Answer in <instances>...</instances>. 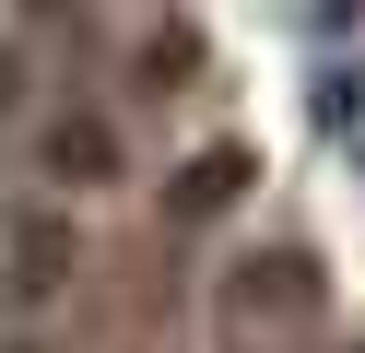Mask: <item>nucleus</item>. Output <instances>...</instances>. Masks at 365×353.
Instances as JSON below:
<instances>
[{"instance_id":"f257e3e1","label":"nucleus","mask_w":365,"mask_h":353,"mask_svg":"<svg viewBox=\"0 0 365 353\" xmlns=\"http://www.w3.org/2000/svg\"><path fill=\"white\" fill-rule=\"evenodd\" d=\"M48 177H71V188L118 177V141H106V118H59V130H48Z\"/></svg>"},{"instance_id":"f03ea898","label":"nucleus","mask_w":365,"mask_h":353,"mask_svg":"<svg viewBox=\"0 0 365 353\" xmlns=\"http://www.w3.org/2000/svg\"><path fill=\"white\" fill-rule=\"evenodd\" d=\"M236 177H247V153H236V141H212V153L177 177V212H212V200H236Z\"/></svg>"},{"instance_id":"7ed1b4c3","label":"nucleus","mask_w":365,"mask_h":353,"mask_svg":"<svg viewBox=\"0 0 365 353\" xmlns=\"http://www.w3.org/2000/svg\"><path fill=\"white\" fill-rule=\"evenodd\" d=\"M12 83H24V71H12V47H0V106H12Z\"/></svg>"}]
</instances>
